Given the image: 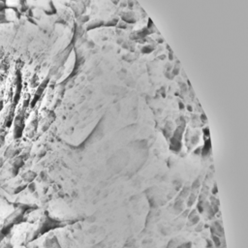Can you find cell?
I'll return each instance as SVG.
<instances>
[{"mask_svg": "<svg viewBox=\"0 0 248 248\" xmlns=\"http://www.w3.org/2000/svg\"><path fill=\"white\" fill-rule=\"evenodd\" d=\"M32 225L33 224H31L30 222H25L21 224H16L11 229L7 239L13 247L23 246L28 241L31 233L33 232Z\"/></svg>", "mask_w": 248, "mask_h": 248, "instance_id": "6da1fadb", "label": "cell"}]
</instances>
